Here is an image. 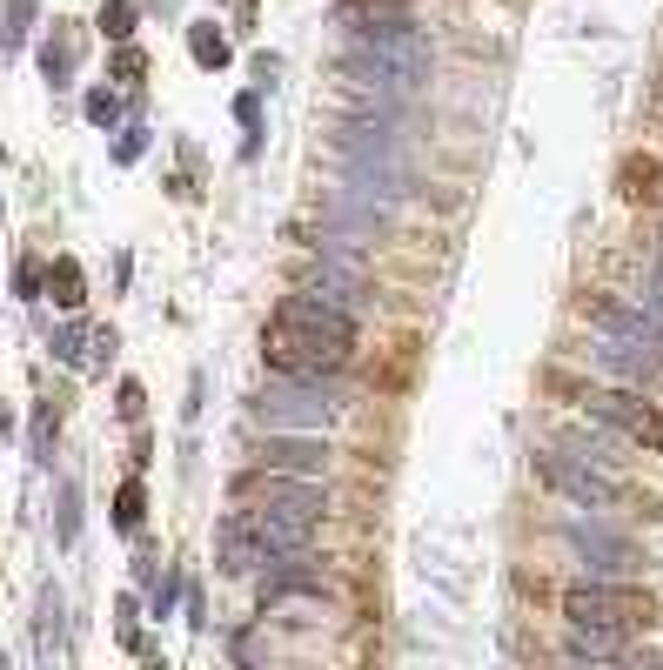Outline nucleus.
Returning <instances> with one entry per match:
<instances>
[{
  "mask_svg": "<svg viewBox=\"0 0 663 670\" xmlns=\"http://www.w3.org/2000/svg\"><path fill=\"white\" fill-rule=\"evenodd\" d=\"M262 356L288 382H342L355 356V315L315 302V295H282V309L262 335Z\"/></svg>",
  "mask_w": 663,
  "mask_h": 670,
  "instance_id": "f257e3e1",
  "label": "nucleus"
},
{
  "mask_svg": "<svg viewBox=\"0 0 663 670\" xmlns=\"http://www.w3.org/2000/svg\"><path fill=\"white\" fill-rule=\"evenodd\" d=\"M349 54H362L396 94H409L422 74H429V61H436L429 34H422L409 14H355V47Z\"/></svg>",
  "mask_w": 663,
  "mask_h": 670,
  "instance_id": "f03ea898",
  "label": "nucleus"
},
{
  "mask_svg": "<svg viewBox=\"0 0 663 670\" xmlns=\"http://www.w3.org/2000/svg\"><path fill=\"white\" fill-rule=\"evenodd\" d=\"M342 382H288V376H268V389L255 396V429L268 436H322V429L342 423Z\"/></svg>",
  "mask_w": 663,
  "mask_h": 670,
  "instance_id": "7ed1b4c3",
  "label": "nucleus"
},
{
  "mask_svg": "<svg viewBox=\"0 0 663 670\" xmlns=\"http://www.w3.org/2000/svg\"><path fill=\"white\" fill-rule=\"evenodd\" d=\"M295 510V516H322L329 510V483L315 476H275V469H248L235 483V510Z\"/></svg>",
  "mask_w": 663,
  "mask_h": 670,
  "instance_id": "20e7f679",
  "label": "nucleus"
},
{
  "mask_svg": "<svg viewBox=\"0 0 663 670\" xmlns=\"http://www.w3.org/2000/svg\"><path fill=\"white\" fill-rule=\"evenodd\" d=\"M643 590L637 583H570L563 590V624H603V630H637Z\"/></svg>",
  "mask_w": 663,
  "mask_h": 670,
  "instance_id": "39448f33",
  "label": "nucleus"
},
{
  "mask_svg": "<svg viewBox=\"0 0 663 670\" xmlns=\"http://www.w3.org/2000/svg\"><path fill=\"white\" fill-rule=\"evenodd\" d=\"M583 409H590V423L617 429L623 443L663 449V409H650V402L630 396V389H583Z\"/></svg>",
  "mask_w": 663,
  "mask_h": 670,
  "instance_id": "423d86ee",
  "label": "nucleus"
},
{
  "mask_svg": "<svg viewBox=\"0 0 663 670\" xmlns=\"http://www.w3.org/2000/svg\"><path fill=\"white\" fill-rule=\"evenodd\" d=\"M536 476H543L556 496H570L576 510H617V496H623L617 476H603V469H590V463H570V456H556V449H536Z\"/></svg>",
  "mask_w": 663,
  "mask_h": 670,
  "instance_id": "0eeeda50",
  "label": "nucleus"
},
{
  "mask_svg": "<svg viewBox=\"0 0 663 670\" xmlns=\"http://www.w3.org/2000/svg\"><path fill=\"white\" fill-rule=\"evenodd\" d=\"M563 536H570V550L583 557L590 583H630L637 577V543H630V536L603 530V523H563Z\"/></svg>",
  "mask_w": 663,
  "mask_h": 670,
  "instance_id": "6e6552de",
  "label": "nucleus"
},
{
  "mask_svg": "<svg viewBox=\"0 0 663 670\" xmlns=\"http://www.w3.org/2000/svg\"><path fill=\"white\" fill-rule=\"evenodd\" d=\"M235 523H242L255 543H262V557H302L315 536V516H295V510H235Z\"/></svg>",
  "mask_w": 663,
  "mask_h": 670,
  "instance_id": "1a4fd4ad",
  "label": "nucleus"
},
{
  "mask_svg": "<svg viewBox=\"0 0 663 670\" xmlns=\"http://www.w3.org/2000/svg\"><path fill=\"white\" fill-rule=\"evenodd\" d=\"M329 436H268L262 449H255V469H275V476H329Z\"/></svg>",
  "mask_w": 663,
  "mask_h": 670,
  "instance_id": "9d476101",
  "label": "nucleus"
},
{
  "mask_svg": "<svg viewBox=\"0 0 663 670\" xmlns=\"http://www.w3.org/2000/svg\"><path fill=\"white\" fill-rule=\"evenodd\" d=\"M623 449H630V443H623L617 429H590V423H576V429H563V436H556V456L590 463V469H603V476H617Z\"/></svg>",
  "mask_w": 663,
  "mask_h": 670,
  "instance_id": "9b49d317",
  "label": "nucleus"
},
{
  "mask_svg": "<svg viewBox=\"0 0 663 670\" xmlns=\"http://www.w3.org/2000/svg\"><path fill=\"white\" fill-rule=\"evenodd\" d=\"M295 295H315V302H329V309H342V315H362V275L342 268V262H329V255L302 275V289Z\"/></svg>",
  "mask_w": 663,
  "mask_h": 670,
  "instance_id": "f8f14e48",
  "label": "nucleus"
},
{
  "mask_svg": "<svg viewBox=\"0 0 663 670\" xmlns=\"http://www.w3.org/2000/svg\"><path fill=\"white\" fill-rule=\"evenodd\" d=\"M563 657H570V664H623V657H630V630L563 624Z\"/></svg>",
  "mask_w": 663,
  "mask_h": 670,
  "instance_id": "ddd939ff",
  "label": "nucleus"
},
{
  "mask_svg": "<svg viewBox=\"0 0 663 670\" xmlns=\"http://www.w3.org/2000/svg\"><path fill=\"white\" fill-rule=\"evenodd\" d=\"M590 322L603 329V342H637V349H657V322H650V309H630V302H590Z\"/></svg>",
  "mask_w": 663,
  "mask_h": 670,
  "instance_id": "4468645a",
  "label": "nucleus"
},
{
  "mask_svg": "<svg viewBox=\"0 0 663 670\" xmlns=\"http://www.w3.org/2000/svg\"><path fill=\"white\" fill-rule=\"evenodd\" d=\"M215 557H221V570H228V577H255V570H262V543H255V536L242 530V523H235V516H228V523H221V536H215Z\"/></svg>",
  "mask_w": 663,
  "mask_h": 670,
  "instance_id": "2eb2a0df",
  "label": "nucleus"
},
{
  "mask_svg": "<svg viewBox=\"0 0 663 670\" xmlns=\"http://www.w3.org/2000/svg\"><path fill=\"white\" fill-rule=\"evenodd\" d=\"M590 356H597V369H610V376H630V382L657 376V349H637V342H597Z\"/></svg>",
  "mask_w": 663,
  "mask_h": 670,
  "instance_id": "dca6fc26",
  "label": "nucleus"
},
{
  "mask_svg": "<svg viewBox=\"0 0 663 670\" xmlns=\"http://www.w3.org/2000/svg\"><path fill=\"white\" fill-rule=\"evenodd\" d=\"M47 295H54L61 309H74V302H81V262H74V255H61V262H54V275H47Z\"/></svg>",
  "mask_w": 663,
  "mask_h": 670,
  "instance_id": "f3484780",
  "label": "nucleus"
},
{
  "mask_svg": "<svg viewBox=\"0 0 663 670\" xmlns=\"http://www.w3.org/2000/svg\"><path fill=\"white\" fill-rule=\"evenodd\" d=\"M114 523H121V530H141V483H121V496H114Z\"/></svg>",
  "mask_w": 663,
  "mask_h": 670,
  "instance_id": "a211bd4d",
  "label": "nucleus"
},
{
  "mask_svg": "<svg viewBox=\"0 0 663 670\" xmlns=\"http://www.w3.org/2000/svg\"><path fill=\"white\" fill-rule=\"evenodd\" d=\"M195 61L201 67H221V61H228V41H221L215 27H195Z\"/></svg>",
  "mask_w": 663,
  "mask_h": 670,
  "instance_id": "6ab92c4d",
  "label": "nucleus"
},
{
  "mask_svg": "<svg viewBox=\"0 0 663 670\" xmlns=\"http://www.w3.org/2000/svg\"><path fill=\"white\" fill-rule=\"evenodd\" d=\"M101 27H108L114 41H128V34H134V0H108V14H101Z\"/></svg>",
  "mask_w": 663,
  "mask_h": 670,
  "instance_id": "aec40b11",
  "label": "nucleus"
},
{
  "mask_svg": "<svg viewBox=\"0 0 663 670\" xmlns=\"http://www.w3.org/2000/svg\"><path fill=\"white\" fill-rule=\"evenodd\" d=\"M54 637H61V597L47 590L41 597V644H54Z\"/></svg>",
  "mask_w": 663,
  "mask_h": 670,
  "instance_id": "412c9836",
  "label": "nucleus"
},
{
  "mask_svg": "<svg viewBox=\"0 0 663 670\" xmlns=\"http://www.w3.org/2000/svg\"><path fill=\"white\" fill-rule=\"evenodd\" d=\"M27 14H34V0H7V34H0L7 47L21 41V21H27Z\"/></svg>",
  "mask_w": 663,
  "mask_h": 670,
  "instance_id": "4be33fe9",
  "label": "nucleus"
},
{
  "mask_svg": "<svg viewBox=\"0 0 663 670\" xmlns=\"http://www.w3.org/2000/svg\"><path fill=\"white\" fill-rule=\"evenodd\" d=\"M349 14H409V0H342Z\"/></svg>",
  "mask_w": 663,
  "mask_h": 670,
  "instance_id": "5701e85b",
  "label": "nucleus"
},
{
  "mask_svg": "<svg viewBox=\"0 0 663 670\" xmlns=\"http://www.w3.org/2000/svg\"><path fill=\"white\" fill-rule=\"evenodd\" d=\"M643 309H650V322L663 329V255H657V275H650V295H643Z\"/></svg>",
  "mask_w": 663,
  "mask_h": 670,
  "instance_id": "b1692460",
  "label": "nucleus"
},
{
  "mask_svg": "<svg viewBox=\"0 0 663 670\" xmlns=\"http://www.w3.org/2000/svg\"><path fill=\"white\" fill-rule=\"evenodd\" d=\"M114 114H121V101H114V94H88V121H101V128H108Z\"/></svg>",
  "mask_w": 663,
  "mask_h": 670,
  "instance_id": "393cba45",
  "label": "nucleus"
},
{
  "mask_svg": "<svg viewBox=\"0 0 663 670\" xmlns=\"http://www.w3.org/2000/svg\"><path fill=\"white\" fill-rule=\"evenodd\" d=\"M141 67H148V61H141V47H121V54H114V74H121V81H134Z\"/></svg>",
  "mask_w": 663,
  "mask_h": 670,
  "instance_id": "a878e982",
  "label": "nucleus"
},
{
  "mask_svg": "<svg viewBox=\"0 0 663 670\" xmlns=\"http://www.w3.org/2000/svg\"><path fill=\"white\" fill-rule=\"evenodd\" d=\"M54 356H61V362H81V329H61V335H54Z\"/></svg>",
  "mask_w": 663,
  "mask_h": 670,
  "instance_id": "bb28decb",
  "label": "nucleus"
},
{
  "mask_svg": "<svg viewBox=\"0 0 663 670\" xmlns=\"http://www.w3.org/2000/svg\"><path fill=\"white\" fill-rule=\"evenodd\" d=\"M121 416H141V382H121Z\"/></svg>",
  "mask_w": 663,
  "mask_h": 670,
  "instance_id": "cd10ccee",
  "label": "nucleus"
}]
</instances>
